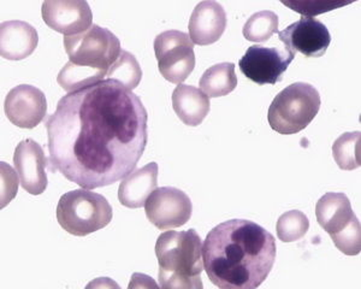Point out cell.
<instances>
[{"label": "cell", "mask_w": 361, "mask_h": 289, "mask_svg": "<svg viewBox=\"0 0 361 289\" xmlns=\"http://www.w3.org/2000/svg\"><path fill=\"white\" fill-rule=\"evenodd\" d=\"M5 115L18 128L33 129L47 113L44 92L30 85H20L8 92L4 103Z\"/></svg>", "instance_id": "11"}, {"label": "cell", "mask_w": 361, "mask_h": 289, "mask_svg": "<svg viewBox=\"0 0 361 289\" xmlns=\"http://www.w3.org/2000/svg\"><path fill=\"white\" fill-rule=\"evenodd\" d=\"M334 159L342 170L360 166V132L345 133L333 144Z\"/></svg>", "instance_id": "21"}, {"label": "cell", "mask_w": 361, "mask_h": 289, "mask_svg": "<svg viewBox=\"0 0 361 289\" xmlns=\"http://www.w3.org/2000/svg\"><path fill=\"white\" fill-rule=\"evenodd\" d=\"M147 121L139 97L111 80L68 93L46 121L49 170L85 190L111 186L142 157Z\"/></svg>", "instance_id": "1"}, {"label": "cell", "mask_w": 361, "mask_h": 289, "mask_svg": "<svg viewBox=\"0 0 361 289\" xmlns=\"http://www.w3.org/2000/svg\"><path fill=\"white\" fill-rule=\"evenodd\" d=\"M286 6L292 8L304 17H313L320 13H329L334 8H341L348 3H342L336 0H282Z\"/></svg>", "instance_id": "24"}, {"label": "cell", "mask_w": 361, "mask_h": 289, "mask_svg": "<svg viewBox=\"0 0 361 289\" xmlns=\"http://www.w3.org/2000/svg\"><path fill=\"white\" fill-rule=\"evenodd\" d=\"M173 108L185 125L197 127L209 115L211 104L209 97L202 90L180 83L173 93Z\"/></svg>", "instance_id": "18"}, {"label": "cell", "mask_w": 361, "mask_h": 289, "mask_svg": "<svg viewBox=\"0 0 361 289\" xmlns=\"http://www.w3.org/2000/svg\"><path fill=\"white\" fill-rule=\"evenodd\" d=\"M64 47L74 66L106 78L121 54V42L109 29L93 25L86 32L64 37Z\"/></svg>", "instance_id": "6"}, {"label": "cell", "mask_w": 361, "mask_h": 289, "mask_svg": "<svg viewBox=\"0 0 361 289\" xmlns=\"http://www.w3.org/2000/svg\"><path fill=\"white\" fill-rule=\"evenodd\" d=\"M279 32V16L274 11H259L252 15L243 25V37L248 42H267Z\"/></svg>", "instance_id": "22"}, {"label": "cell", "mask_w": 361, "mask_h": 289, "mask_svg": "<svg viewBox=\"0 0 361 289\" xmlns=\"http://www.w3.org/2000/svg\"><path fill=\"white\" fill-rule=\"evenodd\" d=\"M199 86L209 98L229 94L238 86L234 63H219L211 66L202 74Z\"/></svg>", "instance_id": "19"}, {"label": "cell", "mask_w": 361, "mask_h": 289, "mask_svg": "<svg viewBox=\"0 0 361 289\" xmlns=\"http://www.w3.org/2000/svg\"><path fill=\"white\" fill-rule=\"evenodd\" d=\"M106 79L115 81L129 91H133L141 82L142 69L134 54L122 50L117 61L107 73Z\"/></svg>", "instance_id": "20"}, {"label": "cell", "mask_w": 361, "mask_h": 289, "mask_svg": "<svg viewBox=\"0 0 361 289\" xmlns=\"http://www.w3.org/2000/svg\"><path fill=\"white\" fill-rule=\"evenodd\" d=\"M148 221L160 230L182 227L193 212V204L183 190L175 187L157 188L145 204Z\"/></svg>", "instance_id": "10"}, {"label": "cell", "mask_w": 361, "mask_h": 289, "mask_svg": "<svg viewBox=\"0 0 361 289\" xmlns=\"http://www.w3.org/2000/svg\"><path fill=\"white\" fill-rule=\"evenodd\" d=\"M39 44V35L33 25L25 21H6L0 27V54L8 61L28 58Z\"/></svg>", "instance_id": "16"}, {"label": "cell", "mask_w": 361, "mask_h": 289, "mask_svg": "<svg viewBox=\"0 0 361 289\" xmlns=\"http://www.w3.org/2000/svg\"><path fill=\"white\" fill-rule=\"evenodd\" d=\"M319 92L306 82L293 83L272 100L267 120L271 128L290 135L304 130L319 112Z\"/></svg>", "instance_id": "5"}, {"label": "cell", "mask_w": 361, "mask_h": 289, "mask_svg": "<svg viewBox=\"0 0 361 289\" xmlns=\"http://www.w3.org/2000/svg\"><path fill=\"white\" fill-rule=\"evenodd\" d=\"M56 216L59 226L69 234L86 236L109 226L114 211L105 197L81 188L61 197Z\"/></svg>", "instance_id": "4"}, {"label": "cell", "mask_w": 361, "mask_h": 289, "mask_svg": "<svg viewBox=\"0 0 361 289\" xmlns=\"http://www.w3.org/2000/svg\"><path fill=\"white\" fill-rule=\"evenodd\" d=\"M276 253L275 236L247 219L218 224L202 246L206 273L223 289L258 288L272 270Z\"/></svg>", "instance_id": "2"}, {"label": "cell", "mask_w": 361, "mask_h": 289, "mask_svg": "<svg viewBox=\"0 0 361 289\" xmlns=\"http://www.w3.org/2000/svg\"><path fill=\"white\" fill-rule=\"evenodd\" d=\"M161 288H202V240L195 229L165 231L157 240Z\"/></svg>", "instance_id": "3"}, {"label": "cell", "mask_w": 361, "mask_h": 289, "mask_svg": "<svg viewBox=\"0 0 361 289\" xmlns=\"http://www.w3.org/2000/svg\"><path fill=\"white\" fill-rule=\"evenodd\" d=\"M295 54L284 47H264L250 46L246 54L240 59V70L246 78L263 85H276L283 80L288 66L294 61Z\"/></svg>", "instance_id": "9"}, {"label": "cell", "mask_w": 361, "mask_h": 289, "mask_svg": "<svg viewBox=\"0 0 361 289\" xmlns=\"http://www.w3.org/2000/svg\"><path fill=\"white\" fill-rule=\"evenodd\" d=\"M279 37L294 54L300 52L310 58L324 56L331 42L326 25L313 17H301V20L279 32Z\"/></svg>", "instance_id": "13"}, {"label": "cell", "mask_w": 361, "mask_h": 289, "mask_svg": "<svg viewBox=\"0 0 361 289\" xmlns=\"http://www.w3.org/2000/svg\"><path fill=\"white\" fill-rule=\"evenodd\" d=\"M13 164L23 190L32 195H40L49 185L45 152L37 141L27 139L17 144L13 154Z\"/></svg>", "instance_id": "14"}, {"label": "cell", "mask_w": 361, "mask_h": 289, "mask_svg": "<svg viewBox=\"0 0 361 289\" xmlns=\"http://www.w3.org/2000/svg\"><path fill=\"white\" fill-rule=\"evenodd\" d=\"M317 221L345 256L361 251L360 223L345 193H326L317 202Z\"/></svg>", "instance_id": "7"}, {"label": "cell", "mask_w": 361, "mask_h": 289, "mask_svg": "<svg viewBox=\"0 0 361 289\" xmlns=\"http://www.w3.org/2000/svg\"><path fill=\"white\" fill-rule=\"evenodd\" d=\"M188 28L189 37L193 44L199 46L214 44L226 32V10L214 0L202 1L194 8Z\"/></svg>", "instance_id": "15"}, {"label": "cell", "mask_w": 361, "mask_h": 289, "mask_svg": "<svg viewBox=\"0 0 361 289\" xmlns=\"http://www.w3.org/2000/svg\"><path fill=\"white\" fill-rule=\"evenodd\" d=\"M154 52L159 73L169 82H185L195 68L194 44L188 34L166 30L157 35Z\"/></svg>", "instance_id": "8"}, {"label": "cell", "mask_w": 361, "mask_h": 289, "mask_svg": "<svg viewBox=\"0 0 361 289\" xmlns=\"http://www.w3.org/2000/svg\"><path fill=\"white\" fill-rule=\"evenodd\" d=\"M158 164L152 161L144 168L129 173L119 185V202L128 209L145 207L148 197L158 187Z\"/></svg>", "instance_id": "17"}, {"label": "cell", "mask_w": 361, "mask_h": 289, "mask_svg": "<svg viewBox=\"0 0 361 289\" xmlns=\"http://www.w3.org/2000/svg\"><path fill=\"white\" fill-rule=\"evenodd\" d=\"M310 229V221L304 212L288 211L279 217L276 224L277 236L283 242H294L302 239Z\"/></svg>", "instance_id": "23"}, {"label": "cell", "mask_w": 361, "mask_h": 289, "mask_svg": "<svg viewBox=\"0 0 361 289\" xmlns=\"http://www.w3.org/2000/svg\"><path fill=\"white\" fill-rule=\"evenodd\" d=\"M1 207H5L16 197L18 190L16 173L5 161H1Z\"/></svg>", "instance_id": "25"}, {"label": "cell", "mask_w": 361, "mask_h": 289, "mask_svg": "<svg viewBox=\"0 0 361 289\" xmlns=\"http://www.w3.org/2000/svg\"><path fill=\"white\" fill-rule=\"evenodd\" d=\"M42 15L49 28L66 37L83 33L93 25V13L85 0H46Z\"/></svg>", "instance_id": "12"}]
</instances>
